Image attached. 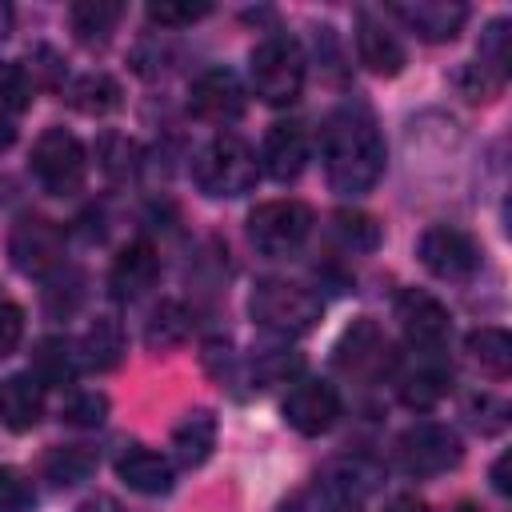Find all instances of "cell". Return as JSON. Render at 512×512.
<instances>
[{
	"label": "cell",
	"mask_w": 512,
	"mask_h": 512,
	"mask_svg": "<svg viewBox=\"0 0 512 512\" xmlns=\"http://www.w3.org/2000/svg\"><path fill=\"white\" fill-rule=\"evenodd\" d=\"M340 416V396L328 380H296L284 396V420L300 436H320L336 424Z\"/></svg>",
	"instance_id": "11"
},
{
	"label": "cell",
	"mask_w": 512,
	"mask_h": 512,
	"mask_svg": "<svg viewBox=\"0 0 512 512\" xmlns=\"http://www.w3.org/2000/svg\"><path fill=\"white\" fill-rule=\"evenodd\" d=\"M64 256V232L56 220L20 216L8 232V260L24 276H48Z\"/></svg>",
	"instance_id": "8"
},
{
	"label": "cell",
	"mask_w": 512,
	"mask_h": 512,
	"mask_svg": "<svg viewBox=\"0 0 512 512\" xmlns=\"http://www.w3.org/2000/svg\"><path fill=\"white\" fill-rule=\"evenodd\" d=\"M452 512H484V508H480V504H472V500H460Z\"/></svg>",
	"instance_id": "42"
},
{
	"label": "cell",
	"mask_w": 512,
	"mask_h": 512,
	"mask_svg": "<svg viewBox=\"0 0 512 512\" xmlns=\"http://www.w3.org/2000/svg\"><path fill=\"white\" fill-rule=\"evenodd\" d=\"M12 140H16V128H12V120L0 112V152H4V148H12Z\"/></svg>",
	"instance_id": "40"
},
{
	"label": "cell",
	"mask_w": 512,
	"mask_h": 512,
	"mask_svg": "<svg viewBox=\"0 0 512 512\" xmlns=\"http://www.w3.org/2000/svg\"><path fill=\"white\" fill-rule=\"evenodd\" d=\"M8 28H12V8H8V4H0V40L8 36Z\"/></svg>",
	"instance_id": "41"
},
{
	"label": "cell",
	"mask_w": 512,
	"mask_h": 512,
	"mask_svg": "<svg viewBox=\"0 0 512 512\" xmlns=\"http://www.w3.org/2000/svg\"><path fill=\"white\" fill-rule=\"evenodd\" d=\"M420 260L440 280H472L480 272V244L448 224H436L420 236Z\"/></svg>",
	"instance_id": "9"
},
{
	"label": "cell",
	"mask_w": 512,
	"mask_h": 512,
	"mask_svg": "<svg viewBox=\"0 0 512 512\" xmlns=\"http://www.w3.org/2000/svg\"><path fill=\"white\" fill-rule=\"evenodd\" d=\"M468 356L480 372L504 380L512 372V336L504 328H476L468 332Z\"/></svg>",
	"instance_id": "25"
},
{
	"label": "cell",
	"mask_w": 512,
	"mask_h": 512,
	"mask_svg": "<svg viewBox=\"0 0 512 512\" xmlns=\"http://www.w3.org/2000/svg\"><path fill=\"white\" fill-rule=\"evenodd\" d=\"M304 164H308V132H304V124H296V120L272 124L268 136H264V168H268V176L288 184V180H296L304 172Z\"/></svg>",
	"instance_id": "16"
},
{
	"label": "cell",
	"mask_w": 512,
	"mask_h": 512,
	"mask_svg": "<svg viewBox=\"0 0 512 512\" xmlns=\"http://www.w3.org/2000/svg\"><path fill=\"white\" fill-rule=\"evenodd\" d=\"M108 416V396L104 392H72L64 404V420L76 428H96Z\"/></svg>",
	"instance_id": "32"
},
{
	"label": "cell",
	"mask_w": 512,
	"mask_h": 512,
	"mask_svg": "<svg viewBox=\"0 0 512 512\" xmlns=\"http://www.w3.org/2000/svg\"><path fill=\"white\" fill-rule=\"evenodd\" d=\"M336 364L344 372H356V376L384 368L388 364V340H384V332L372 320H356L340 336V344H336Z\"/></svg>",
	"instance_id": "19"
},
{
	"label": "cell",
	"mask_w": 512,
	"mask_h": 512,
	"mask_svg": "<svg viewBox=\"0 0 512 512\" xmlns=\"http://www.w3.org/2000/svg\"><path fill=\"white\" fill-rule=\"evenodd\" d=\"M20 336H24V312L12 300H0V360L8 352H16Z\"/></svg>",
	"instance_id": "36"
},
{
	"label": "cell",
	"mask_w": 512,
	"mask_h": 512,
	"mask_svg": "<svg viewBox=\"0 0 512 512\" xmlns=\"http://www.w3.org/2000/svg\"><path fill=\"white\" fill-rule=\"evenodd\" d=\"M460 456H464L460 436L448 424H436V420H420V424L404 428L400 440H396V464L416 480L456 468Z\"/></svg>",
	"instance_id": "6"
},
{
	"label": "cell",
	"mask_w": 512,
	"mask_h": 512,
	"mask_svg": "<svg viewBox=\"0 0 512 512\" xmlns=\"http://www.w3.org/2000/svg\"><path fill=\"white\" fill-rule=\"evenodd\" d=\"M32 172L44 184V192L52 196H72L84 188L88 176V152L84 144L68 132V128H48L40 132V140L32 144Z\"/></svg>",
	"instance_id": "5"
},
{
	"label": "cell",
	"mask_w": 512,
	"mask_h": 512,
	"mask_svg": "<svg viewBox=\"0 0 512 512\" xmlns=\"http://www.w3.org/2000/svg\"><path fill=\"white\" fill-rule=\"evenodd\" d=\"M188 108H192V116H200L208 124H228L244 112V84L236 80L232 68H208L192 80Z\"/></svg>",
	"instance_id": "12"
},
{
	"label": "cell",
	"mask_w": 512,
	"mask_h": 512,
	"mask_svg": "<svg viewBox=\"0 0 512 512\" xmlns=\"http://www.w3.org/2000/svg\"><path fill=\"white\" fill-rule=\"evenodd\" d=\"M456 84H460V92L468 96V100H492L496 92H500V76H492L484 64H468L460 76H456Z\"/></svg>",
	"instance_id": "35"
},
{
	"label": "cell",
	"mask_w": 512,
	"mask_h": 512,
	"mask_svg": "<svg viewBox=\"0 0 512 512\" xmlns=\"http://www.w3.org/2000/svg\"><path fill=\"white\" fill-rule=\"evenodd\" d=\"M320 156H324V172H328V184L344 196H360L368 192L380 172H384V136L372 120L368 108H356V104H344L336 108L328 120H324V132H320Z\"/></svg>",
	"instance_id": "1"
},
{
	"label": "cell",
	"mask_w": 512,
	"mask_h": 512,
	"mask_svg": "<svg viewBox=\"0 0 512 512\" xmlns=\"http://www.w3.org/2000/svg\"><path fill=\"white\" fill-rule=\"evenodd\" d=\"M116 476L144 496H164L172 488V464L144 444H124L116 452Z\"/></svg>",
	"instance_id": "18"
},
{
	"label": "cell",
	"mask_w": 512,
	"mask_h": 512,
	"mask_svg": "<svg viewBox=\"0 0 512 512\" xmlns=\"http://www.w3.org/2000/svg\"><path fill=\"white\" fill-rule=\"evenodd\" d=\"M76 512H124V504L112 500V496H92V500H84Z\"/></svg>",
	"instance_id": "38"
},
{
	"label": "cell",
	"mask_w": 512,
	"mask_h": 512,
	"mask_svg": "<svg viewBox=\"0 0 512 512\" xmlns=\"http://www.w3.org/2000/svg\"><path fill=\"white\" fill-rule=\"evenodd\" d=\"M248 312L260 328L276 336H304L320 324L324 300L296 280H260L248 296Z\"/></svg>",
	"instance_id": "2"
},
{
	"label": "cell",
	"mask_w": 512,
	"mask_h": 512,
	"mask_svg": "<svg viewBox=\"0 0 512 512\" xmlns=\"http://www.w3.org/2000/svg\"><path fill=\"white\" fill-rule=\"evenodd\" d=\"M192 176H196L200 192H208V196H244L260 180V160L240 136L220 132L196 152Z\"/></svg>",
	"instance_id": "3"
},
{
	"label": "cell",
	"mask_w": 512,
	"mask_h": 512,
	"mask_svg": "<svg viewBox=\"0 0 512 512\" xmlns=\"http://www.w3.org/2000/svg\"><path fill=\"white\" fill-rule=\"evenodd\" d=\"M312 232V208L300 200H268L248 212V240L264 256L296 252Z\"/></svg>",
	"instance_id": "7"
},
{
	"label": "cell",
	"mask_w": 512,
	"mask_h": 512,
	"mask_svg": "<svg viewBox=\"0 0 512 512\" xmlns=\"http://www.w3.org/2000/svg\"><path fill=\"white\" fill-rule=\"evenodd\" d=\"M480 64L492 72V76H508V20H492L484 40H480Z\"/></svg>",
	"instance_id": "33"
},
{
	"label": "cell",
	"mask_w": 512,
	"mask_h": 512,
	"mask_svg": "<svg viewBox=\"0 0 512 512\" xmlns=\"http://www.w3.org/2000/svg\"><path fill=\"white\" fill-rule=\"evenodd\" d=\"M80 352H84V364H88V368L112 372V368L124 360V328H120L112 316H100V320L84 332Z\"/></svg>",
	"instance_id": "24"
},
{
	"label": "cell",
	"mask_w": 512,
	"mask_h": 512,
	"mask_svg": "<svg viewBox=\"0 0 512 512\" xmlns=\"http://www.w3.org/2000/svg\"><path fill=\"white\" fill-rule=\"evenodd\" d=\"M448 388H452V372L440 364H424L400 380V400L416 412H428L448 396Z\"/></svg>",
	"instance_id": "26"
},
{
	"label": "cell",
	"mask_w": 512,
	"mask_h": 512,
	"mask_svg": "<svg viewBox=\"0 0 512 512\" xmlns=\"http://www.w3.org/2000/svg\"><path fill=\"white\" fill-rule=\"evenodd\" d=\"M44 416V384L32 372L0 380V424L8 432H32Z\"/></svg>",
	"instance_id": "15"
},
{
	"label": "cell",
	"mask_w": 512,
	"mask_h": 512,
	"mask_svg": "<svg viewBox=\"0 0 512 512\" xmlns=\"http://www.w3.org/2000/svg\"><path fill=\"white\" fill-rule=\"evenodd\" d=\"M32 376L44 384V388H64L76 380V352L64 336H48L36 344L32 352Z\"/></svg>",
	"instance_id": "22"
},
{
	"label": "cell",
	"mask_w": 512,
	"mask_h": 512,
	"mask_svg": "<svg viewBox=\"0 0 512 512\" xmlns=\"http://www.w3.org/2000/svg\"><path fill=\"white\" fill-rule=\"evenodd\" d=\"M212 448H216V416H212L208 408L188 412V416L172 428V452H176V460H180L184 468L204 464V460L212 456Z\"/></svg>",
	"instance_id": "20"
},
{
	"label": "cell",
	"mask_w": 512,
	"mask_h": 512,
	"mask_svg": "<svg viewBox=\"0 0 512 512\" xmlns=\"http://www.w3.org/2000/svg\"><path fill=\"white\" fill-rule=\"evenodd\" d=\"M508 468H512V452H504L496 464H492V488L500 492V496H508L512 492V480H508Z\"/></svg>",
	"instance_id": "37"
},
{
	"label": "cell",
	"mask_w": 512,
	"mask_h": 512,
	"mask_svg": "<svg viewBox=\"0 0 512 512\" xmlns=\"http://www.w3.org/2000/svg\"><path fill=\"white\" fill-rule=\"evenodd\" d=\"M68 104L76 112H84V116H104V112H112L120 104V84L112 76H104V72H88V76L72 80Z\"/></svg>",
	"instance_id": "27"
},
{
	"label": "cell",
	"mask_w": 512,
	"mask_h": 512,
	"mask_svg": "<svg viewBox=\"0 0 512 512\" xmlns=\"http://www.w3.org/2000/svg\"><path fill=\"white\" fill-rule=\"evenodd\" d=\"M160 276V252L152 240H132L108 268V288L116 300H140Z\"/></svg>",
	"instance_id": "13"
},
{
	"label": "cell",
	"mask_w": 512,
	"mask_h": 512,
	"mask_svg": "<svg viewBox=\"0 0 512 512\" xmlns=\"http://www.w3.org/2000/svg\"><path fill=\"white\" fill-rule=\"evenodd\" d=\"M356 52H360V64L372 76H396L408 60L400 36L388 32L372 12H360V20H356Z\"/></svg>",
	"instance_id": "17"
},
{
	"label": "cell",
	"mask_w": 512,
	"mask_h": 512,
	"mask_svg": "<svg viewBox=\"0 0 512 512\" xmlns=\"http://www.w3.org/2000/svg\"><path fill=\"white\" fill-rule=\"evenodd\" d=\"M32 504H36L32 480L20 468L0 464V512H28Z\"/></svg>",
	"instance_id": "31"
},
{
	"label": "cell",
	"mask_w": 512,
	"mask_h": 512,
	"mask_svg": "<svg viewBox=\"0 0 512 512\" xmlns=\"http://www.w3.org/2000/svg\"><path fill=\"white\" fill-rule=\"evenodd\" d=\"M212 12V4H172V0H160V4H148V20L160 24V28H184V24H196Z\"/></svg>",
	"instance_id": "34"
},
{
	"label": "cell",
	"mask_w": 512,
	"mask_h": 512,
	"mask_svg": "<svg viewBox=\"0 0 512 512\" xmlns=\"http://www.w3.org/2000/svg\"><path fill=\"white\" fill-rule=\"evenodd\" d=\"M396 320H400L404 340L412 348H420V352H436L448 340V328H452L448 308L436 296L420 292V288H404L396 296Z\"/></svg>",
	"instance_id": "10"
},
{
	"label": "cell",
	"mask_w": 512,
	"mask_h": 512,
	"mask_svg": "<svg viewBox=\"0 0 512 512\" xmlns=\"http://www.w3.org/2000/svg\"><path fill=\"white\" fill-rule=\"evenodd\" d=\"M120 16H124V8L116 0H80L68 8V24L80 44H104L116 32Z\"/></svg>",
	"instance_id": "21"
},
{
	"label": "cell",
	"mask_w": 512,
	"mask_h": 512,
	"mask_svg": "<svg viewBox=\"0 0 512 512\" xmlns=\"http://www.w3.org/2000/svg\"><path fill=\"white\" fill-rule=\"evenodd\" d=\"M304 48L292 40V36H268L252 48V84H256V96L268 100V104H292L300 100V88H304Z\"/></svg>",
	"instance_id": "4"
},
{
	"label": "cell",
	"mask_w": 512,
	"mask_h": 512,
	"mask_svg": "<svg viewBox=\"0 0 512 512\" xmlns=\"http://www.w3.org/2000/svg\"><path fill=\"white\" fill-rule=\"evenodd\" d=\"M32 104V80L20 64H0V112L16 116Z\"/></svg>",
	"instance_id": "30"
},
{
	"label": "cell",
	"mask_w": 512,
	"mask_h": 512,
	"mask_svg": "<svg viewBox=\"0 0 512 512\" xmlns=\"http://www.w3.org/2000/svg\"><path fill=\"white\" fill-rule=\"evenodd\" d=\"M392 16H400L420 40L428 44H448L468 20V8L456 0H416V4H396Z\"/></svg>",
	"instance_id": "14"
},
{
	"label": "cell",
	"mask_w": 512,
	"mask_h": 512,
	"mask_svg": "<svg viewBox=\"0 0 512 512\" xmlns=\"http://www.w3.org/2000/svg\"><path fill=\"white\" fill-rule=\"evenodd\" d=\"M384 512H428V504L416 500V496H396V500L384 504Z\"/></svg>",
	"instance_id": "39"
},
{
	"label": "cell",
	"mask_w": 512,
	"mask_h": 512,
	"mask_svg": "<svg viewBox=\"0 0 512 512\" xmlns=\"http://www.w3.org/2000/svg\"><path fill=\"white\" fill-rule=\"evenodd\" d=\"M332 232L348 252H372L380 244V224L368 212H356V208H340L332 216Z\"/></svg>",
	"instance_id": "29"
},
{
	"label": "cell",
	"mask_w": 512,
	"mask_h": 512,
	"mask_svg": "<svg viewBox=\"0 0 512 512\" xmlns=\"http://www.w3.org/2000/svg\"><path fill=\"white\" fill-rule=\"evenodd\" d=\"M96 468V452L88 444H60L44 456V476L56 484V488H68V484H80L88 472Z\"/></svg>",
	"instance_id": "28"
},
{
	"label": "cell",
	"mask_w": 512,
	"mask_h": 512,
	"mask_svg": "<svg viewBox=\"0 0 512 512\" xmlns=\"http://www.w3.org/2000/svg\"><path fill=\"white\" fill-rule=\"evenodd\" d=\"M188 332H192V316H188V308L176 304V300H160V304L152 308V316H148L144 344H148L152 352H168V348L184 344Z\"/></svg>",
	"instance_id": "23"
}]
</instances>
